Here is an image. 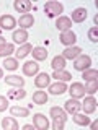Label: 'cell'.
<instances>
[{"instance_id": "cell-1", "label": "cell", "mask_w": 98, "mask_h": 130, "mask_svg": "<svg viewBox=\"0 0 98 130\" xmlns=\"http://www.w3.org/2000/svg\"><path fill=\"white\" fill-rule=\"evenodd\" d=\"M44 11H46L47 16H59L60 13L64 11V7L60 2H56V0H52V2H46L44 3Z\"/></svg>"}, {"instance_id": "cell-2", "label": "cell", "mask_w": 98, "mask_h": 130, "mask_svg": "<svg viewBox=\"0 0 98 130\" xmlns=\"http://www.w3.org/2000/svg\"><path fill=\"white\" fill-rule=\"evenodd\" d=\"M74 67H75V70H87V68L92 67V57L90 55H79L75 59V63H74Z\"/></svg>"}, {"instance_id": "cell-3", "label": "cell", "mask_w": 98, "mask_h": 130, "mask_svg": "<svg viewBox=\"0 0 98 130\" xmlns=\"http://www.w3.org/2000/svg\"><path fill=\"white\" fill-rule=\"evenodd\" d=\"M33 125L38 130H47L49 128V120L44 114H34V117H33Z\"/></svg>"}, {"instance_id": "cell-4", "label": "cell", "mask_w": 98, "mask_h": 130, "mask_svg": "<svg viewBox=\"0 0 98 130\" xmlns=\"http://www.w3.org/2000/svg\"><path fill=\"white\" fill-rule=\"evenodd\" d=\"M82 109L85 111V114H93L96 111V99L92 94L88 98H85V101L82 103Z\"/></svg>"}, {"instance_id": "cell-5", "label": "cell", "mask_w": 98, "mask_h": 130, "mask_svg": "<svg viewBox=\"0 0 98 130\" xmlns=\"http://www.w3.org/2000/svg\"><path fill=\"white\" fill-rule=\"evenodd\" d=\"M67 91L70 93V96L74 98V99H79V98H82L85 94V86L82 83H72Z\"/></svg>"}, {"instance_id": "cell-6", "label": "cell", "mask_w": 98, "mask_h": 130, "mask_svg": "<svg viewBox=\"0 0 98 130\" xmlns=\"http://www.w3.org/2000/svg\"><path fill=\"white\" fill-rule=\"evenodd\" d=\"M49 83H51V76H49L47 73L41 72L39 75H36V78H34V85H36V88H38V89L49 86Z\"/></svg>"}, {"instance_id": "cell-7", "label": "cell", "mask_w": 98, "mask_h": 130, "mask_svg": "<svg viewBox=\"0 0 98 130\" xmlns=\"http://www.w3.org/2000/svg\"><path fill=\"white\" fill-rule=\"evenodd\" d=\"M75 41H77V36H75V32H72V31H64L62 34H60V42H62L65 47L74 46Z\"/></svg>"}, {"instance_id": "cell-8", "label": "cell", "mask_w": 98, "mask_h": 130, "mask_svg": "<svg viewBox=\"0 0 98 130\" xmlns=\"http://www.w3.org/2000/svg\"><path fill=\"white\" fill-rule=\"evenodd\" d=\"M15 24H16V20L11 15H2L0 16V28L2 29H13Z\"/></svg>"}, {"instance_id": "cell-9", "label": "cell", "mask_w": 98, "mask_h": 130, "mask_svg": "<svg viewBox=\"0 0 98 130\" xmlns=\"http://www.w3.org/2000/svg\"><path fill=\"white\" fill-rule=\"evenodd\" d=\"M13 7H15V10L18 11V13H23V15H26L28 11L31 10V2L30 0H16V2L13 3Z\"/></svg>"}, {"instance_id": "cell-10", "label": "cell", "mask_w": 98, "mask_h": 130, "mask_svg": "<svg viewBox=\"0 0 98 130\" xmlns=\"http://www.w3.org/2000/svg\"><path fill=\"white\" fill-rule=\"evenodd\" d=\"M28 38H30V36H28L26 29H16V31H13V36H11L13 42H16V44H26Z\"/></svg>"}, {"instance_id": "cell-11", "label": "cell", "mask_w": 98, "mask_h": 130, "mask_svg": "<svg viewBox=\"0 0 98 130\" xmlns=\"http://www.w3.org/2000/svg\"><path fill=\"white\" fill-rule=\"evenodd\" d=\"M56 26L59 28L60 31H70V28H72V20L70 18H67V16H59V18L56 20Z\"/></svg>"}, {"instance_id": "cell-12", "label": "cell", "mask_w": 98, "mask_h": 130, "mask_svg": "<svg viewBox=\"0 0 98 130\" xmlns=\"http://www.w3.org/2000/svg\"><path fill=\"white\" fill-rule=\"evenodd\" d=\"M80 107H82V104L79 103V99H69V101H65V112H69V114H77L80 111Z\"/></svg>"}, {"instance_id": "cell-13", "label": "cell", "mask_w": 98, "mask_h": 130, "mask_svg": "<svg viewBox=\"0 0 98 130\" xmlns=\"http://www.w3.org/2000/svg\"><path fill=\"white\" fill-rule=\"evenodd\" d=\"M38 72H39V65L36 62H26L23 65V73L26 76H34L38 75Z\"/></svg>"}, {"instance_id": "cell-14", "label": "cell", "mask_w": 98, "mask_h": 130, "mask_svg": "<svg viewBox=\"0 0 98 130\" xmlns=\"http://www.w3.org/2000/svg\"><path fill=\"white\" fill-rule=\"evenodd\" d=\"M67 89H69V88H67V85H65L64 81H59V83L49 85V93H51V94H54V96L62 94V93H65Z\"/></svg>"}, {"instance_id": "cell-15", "label": "cell", "mask_w": 98, "mask_h": 130, "mask_svg": "<svg viewBox=\"0 0 98 130\" xmlns=\"http://www.w3.org/2000/svg\"><path fill=\"white\" fill-rule=\"evenodd\" d=\"M87 8H75V10H74V13H72V21H75V23H82V21H85V20H87Z\"/></svg>"}, {"instance_id": "cell-16", "label": "cell", "mask_w": 98, "mask_h": 130, "mask_svg": "<svg viewBox=\"0 0 98 130\" xmlns=\"http://www.w3.org/2000/svg\"><path fill=\"white\" fill-rule=\"evenodd\" d=\"M18 24L21 26V29H28V28H31L33 24H34V18H33V15L26 13V15H21L18 20Z\"/></svg>"}, {"instance_id": "cell-17", "label": "cell", "mask_w": 98, "mask_h": 130, "mask_svg": "<svg viewBox=\"0 0 98 130\" xmlns=\"http://www.w3.org/2000/svg\"><path fill=\"white\" fill-rule=\"evenodd\" d=\"M80 52H82V49H80V47H77V46H70V47H65V51H64L62 57H64L65 60H67V59H77V57L80 55Z\"/></svg>"}, {"instance_id": "cell-18", "label": "cell", "mask_w": 98, "mask_h": 130, "mask_svg": "<svg viewBox=\"0 0 98 130\" xmlns=\"http://www.w3.org/2000/svg\"><path fill=\"white\" fill-rule=\"evenodd\" d=\"M5 83H7V85H10V86L23 88V85H24V78H21V76H18V75H8V76H5Z\"/></svg>"}, {"instance_id": "cell-19", "label": "cell", "mask_w": 98, "mask_h": 130, "mask_svg": "<svg viewBox=\"0 0 98 130\" xmlns=\"http://www.w3.org/2000/svg\"><path fill=\"white\" fill-rule=\"evenodd\" d=\"M2 127L5 128V130H18V122L15 120V117L11 116V117H3V120H2Z\"/></svg>"}, {"instance_id": "cell-20", "label": "cell", "mask_w": 98, "mask_h": 130, "mask_svg": "<svg viewBox=\"0 0 98 130\" xmlns=\"http://www.w3.org/2000/svg\"><path fill=\"white\" fill-rule=\"evenodd\" d=\"M31 54H33V57H34L36 60H46L47 59V49L46 47H33V51H31Z\"/></svg>"}, {"instance_id": "cell-21", "label": "cell", "mask_w": 98, "mask_h": 130, "mask_svg": "<svg viewBox=\"0 0 98 130\" xmlns=\"http://www.w3.org/2000/svg\"><path fill=\"white\" fill-rule=\"evenodd\" d=\"M51 67H52V70H65V59L62 55H56L54 59H52V62H51Z\"/></svg>"}, {"instance_id": "cell-22", "label": "cell", "mask_w": 98, "mask_h": 130, "mask_svg": "<svg viewBox=\"0 0 98 130\" xmlns=\"http://www.w3.org/2000/svg\"><path fill=\"white\" fill-rule=\"evenodd\" d=\"M11 116L13 117H28L30 116V109L28 107H20V106H13V107L10 109Z\"/></svg>"}, {"instance_id": "cell-23", "label": "cell", "mask_w": 98, "mask_h": 130, "mask_svg": "<svg viewBox=\"0 0 98 130\" xmlns=\"http://www.w3.org/2000/svg\"><path fill=\"white\" fill-rule=\"evenodd\" d=\"M52 78H56V80H59V81H64V83H67V81L72 78V75H70L67 70H56L54 73H52Z\"/></svg>"}, {"instance_id": "cell-24", "label": "cell", "mask_w": 98, "mask_h": 130, "mask_svg": "<svg viewBox=\"0 0 98 130\" xmlns=\"http://www.w3.org/2000/svg\"><path fill=\"white\" fill-rule=\"evenodd\" d=\"M31 51H33V46L30 42L21 44V47L16 51V59H23V57H26L28 54H31Z\"/></svg>"}, {"instance_id": "cell-25", "label": "cell", "mask_w": 98, "mask_h": 130, "mask_svg": "<svg viewBox=\"0 0 98 130\" xmlns=\"http://www.w3.org/2000/svg\"><path fill=\"white\" fill-rule=\"evenodd\" d=\"M33 103L34 104H46L47 103L46 91H36L34 94H33Z\"/></svg>"}, {"instance_id": "cell-26", "label": "cell", "mask_w": 98, "mask_h": 130, "mask_svg": "<svg viewBox=\"0 0 98 130\" xmlns=\"http://www.w3.org/2000/svg\"><path fill=\"white\" fill-rule=\"evenodd\" d=\"M74 122H75L77 125H80V127H85V125L90 124V117L83 116V114H74Z\"/></svg>"}, {"instance_id": "cell-27", "label": "cell", "mask_w": 98, "mask_h": 130, "mask_svg": "<svg viewBox=\"0 0 98 130\" xmlns=\"http://www.w3.org/2000/svg\"><path fill=\"white\" fill-rule=\"evenodd\" d=\"M65 120H67L65 114L64 116H59V117H54V119H52V128L54 130H62L64 125H65Z\"/></svg>"}, {"instance_id": "cell-28", "label": "cell", "mask_w": 98, "mask_h": 130, "mask_svg": "<svg viewBox=\"0 0 98 130\" xmlns=\"http://www.w3.org/2000/svg\"><path fill=\"white\" fill-rule=\"evenodd\" d=\"M82 78H83L85 81L96 80V78H98V72H96V68H87V70H83V75H82Z\"/></svg>"}, {"instance_id": "cell-29", "label": "cell", "mask_w": 98, "mask_h": 130, "mask_svg": "<svg viewBox=\"0 0 98 130\" xmlns=\"http://www.w3.org/2000/svg\"><path fill=\"white\" fill-rule=\"evenodd\" d=\"M98 89V80H92V81H87L85 85V93H90V94H95Z\"/></svg>"}, {"instance_id": "cell-30", "label": "cell", "mask_w": 98, "mask_h": 130, "mask_svg": "<svg viewBox=\"0 0 98 130\" xmlns=\"http://www.w3.org/2000/svg\"><path fill=\"white\" fill-rule=\"evenodd\" d=\"M13 52V44L10 42H5L3 46H0V57H7Z\"/></svg>"}, {"instance_id": "cell-31", "label": "cell", "mask_w": 98, "mask_h": 130, "mask_svg": "<svg viewBox=\"0 0 98 130\" xmlns=\"http://www.w3.org/2000/svg\"><path fill=\"white\" fill-rule=\"evenodd\" d=\"M3 65H5L7 70H16V68H18V62H16V59H11V57H8V59L3 60Z\"/></svg>"}, {"instance_id": "cell-32", "label": "cell", "mask_w": 98, "mask_h": 130, "mask_svg": "<svg viewBox=\"0 0 98 130\" xmlns=\"http://www.w3.org/2000/svg\"><path fill=\"white\" fill-rule=\"evenodd\" d=\"M8 96L11 98V99H23L24 96H26V91H24V89H16V91H10L8 93Z\"/></svg>"}, {"instance_id": "cell-33", "label": "cell", "mask_w": 98, "mask_h": 130, "mask_svg": "<svg viewBox=\"0 0 98 130\" xmlns=\"http://www.w3.org/2000/svg\"><path fill=\"white\" fill-rule=\"evenodd\" d=\"M96 31H98L96 26H92V28H90V31H88V38H90V41H92V42H98Z\"/></svg>"}, {"instance_id": "cell-34", "label": "cell", "mask_w": 98, "mask_h": 130, "mask_svg": "<svg viewBox=\"0 0 98 130\" xmlns=\"http://www.w3.org/2000/svg\"><path fill=\"white\" fill-rule=\"evenodd\" d=\"M64 114H65V111L62 107H57V106L56 107H51V117L52 119H54V117H59V116H64Z\"/></svg>"}, {"instance_id": "cell-35", "label": "cell", "mask_w": 98, "mask_h": 130, "mask_svg": "<svg viewBox=\"0 0 98 130\" xmlns=\"http://www.w3.org/2000/svg\"><path fill=\"white\" fill-rule=\"evenodd\" d=\"M7 109H8V99L5 96H0V112L7 111Z\"/></svg>"}, {"instance_id": "cell-36", "label": "cell", "mask_w": 98, "mask_h": 130, "mask_svg": "<svg viewBox=\"0 0 98 130\" xmlns=\"http://www.w3.org/2000/svg\"><path fill=\"white\" fill-rule=\"evenodd\" d=\"M23 128H24V130H33V128H34V125H24Z\"/></svg>"}, {"instance_id": "cell-37", "label": "cell", "mask_w": 98, "mask_h": 130, "mask_svg": "<svg viewBox=\"0 0 98 130\" xmlns=\"http://www.w3.org/2000/svg\"><path fill=\"white\" fill-rule=\"evenodd\" d=\"M98 127V122L95 120V122H92V128H96Z\"/></svg>"}, {"instance_id": "cell-38", "label": "cell", "mask_w": 98, "mask_h": 130, "mask_svg": "<svg viewBox=\"0 0 98 130\" xmlns=\"http://www.w3.org/2000/svg\"><path fill=\"white\" fill-rule=\"evenodd\" d=\"M3 44H5V38H2V36H0V46H3Z\"/></svg>"}, {"instance_id": "cell-39", "label": "cell", "mask_w": 98, "mask_h": 130, "mask_svg": "<svg viewBox=\"0 0 98 130\" xmlns=\"http://www.w3.org/2000/svg\"><path fill=\"white\" fill-rule=\"evenodd\" d=\"M0 78H3V70L0 68Z\"/></svg>"}]
</instances>
